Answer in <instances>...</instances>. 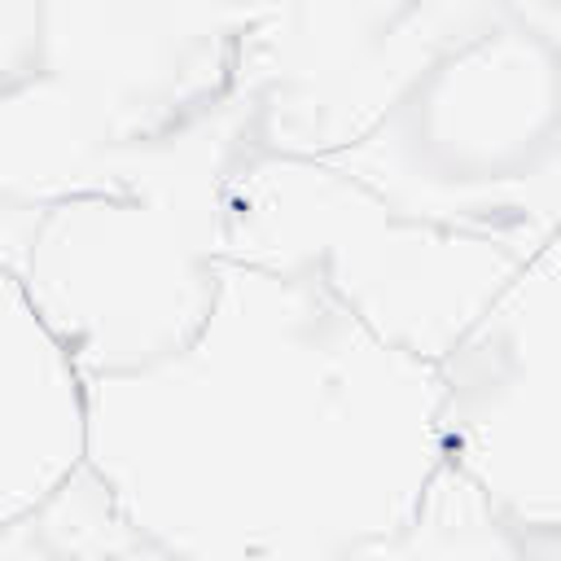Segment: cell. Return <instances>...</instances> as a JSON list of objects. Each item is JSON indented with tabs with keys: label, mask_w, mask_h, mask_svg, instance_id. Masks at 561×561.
I'll return each instance as SVG.
<instances>
[{
	"label": "cell",
	"mask_w": 561,
	"mask_h": 561,
	"mask_svg": "<svg viewBox=\"0 0 561 561\" xmlns=\"http://www.w3.org/2000/svg\"><path fill=\"white\" fill-rule=\"evenodd\" d=\"M83 386V465L167 561H351L447 465L438 364L245 263L188 346Z\"/></svg>",
	"instance_id": "1"
},
{
	"label": "cell",
	"mask_w": 561,
	"mask_h": 561,
	"mask_svg": "<svg viewBox=\"0 0 561 561\" xmlns=\"http://www.w3.org/2000/svg\"><path fill=\"white\" fill-rule=\"evenodd\" d=\"M254 149L241 92L105 149L39 206L18 280L83 377L145 368L197 337L228 263V184Z\"/></svg>",
	"instance_id": "2"
},
{
	"label": "cell",
	"mask_w": 561,
	"mask_h": 561,
	"mask_svg": "<svg viewBox=\"0 0 561 561\" xmlns=\"http://www.w3.org/2000/svg\"><path fill=\"white\" fill-rule=\"evenodd\" d=\"M324 162L408 219L535 254L561 232V0H482Z\"/></svg>",
	"instance_id": "3"
},
{
	"label": "cell",
	"mask_w": 561,
	"mask_h": 561,
	"mask_svg": "<svg viewBox=\"0 0 561 561\" xmlns=\"http://www.w3.org/2000/svg\"><path fill=\"white\" fill-rule=\"evenodd\" d=\"M259 0H35L31 79L0 92V197L48 206L127 140L237 92Z\"/></svg>",
	"instance_id": "4"
},
{
	"label": "cell",
	"mask_w": 561,
	"mask_h": 561,
	"mask_svg": "<svg viewBox=\"0 0 561 561\" xmlns=\"http://www.w3.org/2000/svg\"><path fill=\"white\" fill-rule=\"evenodd\" d=\"M526 250L421 224L324 158L250 149L228 184V263L311 280L373 337L443 364Z\"/></svg>",
	"instance_id": "5"
},
{
	"label": "cell",
	"mask_w": 561,
	"mask_h": 561,
	"mask_svg": "<svg viewBox=\"0 0 561 561\" xmlns=\"http://www.w3.org/2000/svg\"><path fill=\"white\" fill-rule=\"evenodd\" d=\"M443 443L530 543L561 548V250L543 241L438 364Z\"/></svg>",
	"instance_id": "6"
},
{
	"label": "cell",
	"mask_w": 561,
	"mask_h": 561,
	"mask_svg": "<svg viewBox=\"0 0 561 561\" xmlns=\"http://www.w3.org/2000/svg\"><path fill=\"white\" fill-rule=\"evenodd\" d=\"M478 4L259 0L237 57V92L254 110V149L298 158L351 149Z\"/></svg>",
	"instance_id": "7"
},
{
	"label": "cell",
	"mask_w": 561,
	"mask_h": 561,
	"mask_svg": "<svg viewBox=\"0 0 561 561\" xmlns=\"http://www.w3.org/2000/svg\"><path fill=\"white\" fill-rule=\"evenodd\" d=\"M88 456V386L0 267V530L53 500Z\"/></svg>",
	"instance_id": "8"
},
{
	"label": "cell",
	"mask_w": 561,
	"mask_h": 561,
	"mask_svg": "<svg viewBox=\"0 0 561 561\" xmlns=\"http://www.w3.org/2000/svg\"><path fill=\"white\" fill-rule=\"evenodd\" d=\"M48 526V552L44 561H127V526L105 500L101 482L88 473V465L39 504Z\"/></svg>",
	"instance_id": "9"
},
{
	"label": "cell",
	"mask_w": 561,
	"mask_h": 561,
	"mask_svg": "<svg viewBox=\"0 0 561 561\" xmlns=\"http://www.w3.org/2000/svg\"><path fill=\"white\" fill-rule=\"evenodd\" d=\"M35 66V0H0V92L31 79Z\"/></svg>",
	"instance_id": "10"
},
{
	"label": "cell",
	"mask_w": 561,
	"mask_h": 561,
	"mask_svg": "<svg viewBox=\"0 0 561 561\" xmlns=\"http://www.w3.org/2000/svg\"><path fill=\"white\" fill-rule=\"evenodd\" d=\"M44 552H48V526L39 508L0 530V561H44Z\"/></svg>",
	"instance_id": "11"
}]
</instances>
